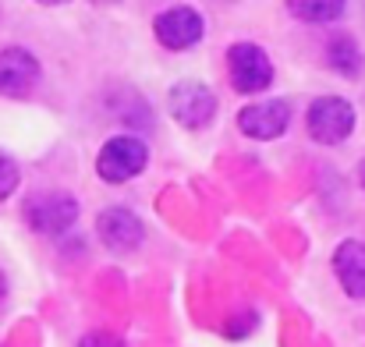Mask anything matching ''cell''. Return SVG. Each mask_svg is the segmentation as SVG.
Segmentation results:
<instances>
[{"mask_svg": "<svg viewBox=\"0 0 365 347\" xmlns=\"http://www.w3.org/2000/svg\"><path fill=\"white\" fill-rule=\"evenodd\" d=\"M145 163H149L145 142L135 138V135H118V138H110V142L100 149V156H96V174H100L103 181H110V185H124V181H131L135 174H142Z\"/></svg>", "mask_w": 365, "mask_h": 347, "instance_id": "cell-1", "label": "cell"}, {"mask_svg": "<svg viewBox=\"0 0 365 347\" xmlns=\"http://www.w3.org/2000/svg\"><path fill=\"white\" fill-rule=\"evenodd\" d=\"M25 220L39 234H68L78 220V202L68 192H39L25 202Z\"/></svg>", "mask_w": 365, "mask_h": 347, "instance_id": "cell-2", "label": "cell"}, {"mask_svg": "<svg viewBox=\"0 0 365 347\" xmlns=\"http://www.w3.org/2000/svg\"><path fill=\"white\" fill-rule=\"evenodd\" d=\"M305 120H309V135L316 142H323V145H337V142H344L355 131V110L341 96H319L309 107Z\"/></svg>", "mask_w": 365, "mask_h": 347, "instance_id": "cell-3", "label": "cell"}, {"mask_svg": "<svg viewBox=\"0 0 365 347\" xmlns=\"http://www.w3.org/2000/svg\"><path fill=\"white\" fill-rule=\"evenodd\" d=\"M167 107H170V117L178 124H185V128H206L217 117V96H213L210 86L188 78V82H178L170 89Z\"/></svg>", "mask_w": 365, "mask_h": 347, "instance_id": "cell-4", "label": "cell"}, {"mask_svg": "<svg viewBox=\"0 0 365 347\" xmlns=\"http://www.w3.org/2000/svg\"><path fill=\"white\" fill-rule=\"evenodd\" d=\"M227 75H231V86L238 93H262L273 82V64H269V57L259 46L238 43L227 53Z\"/></svg>", "mask_w": 365, "mask_h": 347, "instance_id": "cell-5", "label": "cell"}, {"mask_svg": "<svg viewBox=\"0 0 365 347\" xmlns=\"http://www.w3.org/2000/svg\"><path fill=\"white\" fill-rule=\"evenodd\" d=\"M153 32L167 50H192L202 39V14L195 7H170L153 21Z\"/></svg>", "mask_w": 365, "mask_h": 347, "instance_id": "cell-6", "label": "cell"}, {"mask_svg": "<svg viewBox=\"0 0 365 347\" xmlns=\"http://www.w3.org/2000/svg\"><path fill=\"white\" fill-rule=\"evenodd\" d=\"M96 231L103 237V244L110 248V252H135L138 244H142V237H145V227H142V220L131 213V209H124V206H110V209H103L100 217H96Z\"/></svg>", "mask_w": 365, "mask_h": 347, "instance_id": "cell-7", "label": "cell"}, {"mask_svg": "<svg viewBox=\"0 0 365 347\" xmlns=\"http://www.w3.org/2000/svg\"><path fill=\"white\" fill-rule=\"evenodd\" d=\"M291 124V107L284 100H266V103H252L238 114V128L245 135L259 138V142H269V138H280Z\"/></svg>", "mask_w": 365, "mask_h": 347, "instance_id": "cell-8", "label": "cell"}, {"mask_svg": "<svg viewBox=\"0 0 365 347\" xmlns=\"http://www.w3.org/2000/svg\"><path fill=\"white\" fill-rule=\"evenodd\" d=\"M36 82H39V61L21 46H7L0 53V96H25Z\"/></svg>", "mask_w": 365, "mask_h": 347, "instance_id": "cell-9", "label": "cell"}, {"mask_svg": "<svg viewBox=\"0 0 365 347\" xmlns=\"http://www.w3.org/2000/svg\"><path fill=\"white\" fill-rule=\"evenodd\" d=\"M334 269H337V280L344 284V291L351 298H365V244L362 241H344L334 252Z\"/></svg>", "mask_w": 365, "mask_h": 347, "instance_id": "cell-10", "label": "cell"}, {"mask_svg": "<svg viewBox=\"0 0 365 347\" xmlns=\"http://www.w3.org/2000/svg\"><path fill=\"white\" fill-rule=\"evenodd\" d=\"M287 7L294 18H302L309 25H330L344 14L348 0H287Z\"/></svg>", "mask_w": 365, "mask_h": 347, "instance_id": "cell-11", "label": "cell"}, {"mask_svg": "<svg viewBox=\"0 0 365 347\" xmlns=\"http://www.w3.org/2000/svg\"><path fill=\"white\" fill-rule=\"evenodd\" d=\"M327 61H330L341 75H348V78H355V75L362 71V50H359V43H355L351 36H334V39L327 43Z\"/></svg>", "mask_w": 365, "mask_h": 347, "instance_id": "cell-12", "label": "cell"}, {"mask_svg": "<svg viewBox=\"0 0 365 347\" xmlns=\"http://www.w3.org/2000/svg\"><path fill=\"white\" fill-rule=\"evenodd\" d=\"M14 188H18V163L0 152V202H4Z\"/></svg>", "mask_w": 365, "mask_h": 347, "instance_id": "cell-13", "label": "cell"}, {"mask_svg": "<svg viewBox=\"0 0 365 347\" xmlns=\"http://www.w3.org/2000/svg\"><path fill=\"white\" fill-rule=\"evenodd\" d=\"M78 347H124V341H121V337H114V333H103V330H96V333H86Z\"/></svg>", "mask_w": 365, "mask_h": 347, "instance_id": "cell-14", "label": "cell"}, {"mask_svg": "<svg viewBox=\"0 0 365 347\" xmlns=\"http://www.w3.org/2000/svg\"><path fill=\"white\" fill-rule=\"evenodd\" d=\"M4 294H7V284H4V273H0V305H4Z\"/></svg>", "mask_w": 365, "mask_h": 347, "instance_id": "cell-15", "label": "cell"}, {"mask_svg": "<svg viewBox=\"0 0 365 347\" xmlns=\"http://www.w3.org/2000/svg\"><path fill=\"white\" fill-rule=\"evenodd\" d=\"M39 4H64V0H39Z\"/></svg>", "mask_w": 365, "mask_h": 347, "instance_id": "cell-16", "label": "cell"}, {"mask_svg": "<svg viewBox=\"0 0 365 347\" xmlns=\"http://www.w3.org/2000/svg\"><path fill=\"white\" fill-rule=\"evenodd\" d=\"M362 185H365V163H362Z\"/></svg>", "mask_w": 365, "mask_h": 347, "instance_id": "cell-17", "label": "cell"}]
</instances>
